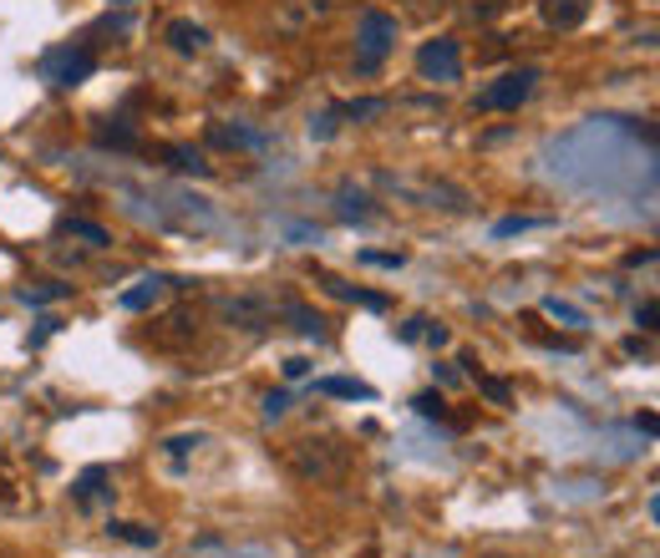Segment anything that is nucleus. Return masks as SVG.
I'll return each mask as SVG.
<instances>
[{
    "label": "nucleus",
    "mask_w": 660,
    "mask_h": 558,
    "mask_svg": "<svg viewBox=\"0 0 660 558\" xmlns=\"http://www.w3.org/2000/svg\"><path fill=\"white\" fill-rule=\"evenodd\" d=\"M194 558H275V554H265V548H234L224 538H198Z\"/></svg>",
    "instance_id": "nucleus-22"
},
{
    "label": "nucleus",
    "mask_w": 660,
    "mask_h": 558,
    "mask_svg": "<svg viewBox=\"0 0 660 558\" xmlns=\"http://www.w3.org/2000/svg\"><path fill=\"white\" fill-rule=\"evenodd\" d=\"M625 350H630V356H650V340H640V335H630V340H625Z\"/></svg>",
    "instance_id": "nucleus-40"
},
{
    "label": "nucleus",
    "mask_w": 660,
    "mask_h": 558,
    "mask_svg": "<svg viewBox=\"0 0 660 558\" xmlns=\"http://www.w3.org/2000/svg\"><path fill=\"white\" fill-rule=\"evenodd\" d=\"M539 86V67H519V71H503L498 82H488L473 97V112H519L523 102L534 97Z\"/></svg>",
    "instance_id": "nucleus-4"
},
{
    "label": "nucleus",
    "mask_w": 660,
    "mask_h": 558,
    "mask_svg": "<svg viewBox=\"0 0 660 558\" xmlns=\"http://www.w3.org/2000/svg\"><path fill=\"white\" fill-rule=\"evenodd\" d=\"M198 330H204L198 310L194 305H178V310H169V315L153 325V335H148V340H153L158 350H188L198 340Z\"/></svg>",
    "instance_id": "nucleus-8"
},
{
    "label": "nucleus",
    "mask_w": 660,
    "mask_h": 558,
    "mask_svg": "<svg viewBox=\"0 0 660 558\" xmlns=\"http://www.w3.org/2000/svg\"><path fill=\"white\" fill-rule=\"evenodd\" d=\"M92 71H97V51L92 46H57V51L42 56V82L61 86V92L92 82Z\"/></svg>",
    "instance_id": "nucleus-6"
},
{
    "label": "nucleus",
    "mask_w": 660,
    "mask_h": 558,
    "mask_svg": "<svg viewBox=\"0 0 660 558\" xmlns=\"http://www.w3.org/2000/svg\"><path fill=\"white\" fill-rule=\"evenodd\" d=\"M209 142L213 148H229V153H234V148H240V153H259V148H265V132H254V127H229V123H213L209 127Z\"/></svg>",
    "instance_id": "nucleus-11"
},
{
    "label": "nucleus",
    "mask_w": 660,
    "mask_h": 558,
    "mask_svg": "<svg viewBox=\"0 0 660 558\" xmlns=\"http://www.w3.org/2000/svg\"><path fill=\"white\" fill-rule=\"evenodd\" d=\"M0 502H15V492L5 488V477H0Z\"/></svg>",
    "instance_id": "nucleus-42"
},
{
    "label": "nucleus",
    "mask_w": 660,
    "mask_h": 558,
    "mask_svg": "<svg viewBox=\"0 0 660 558\" xmlns=\"http://www.w3.org/2000/svg\"><path fill=\"white\" fill-rule=\"evenodd\" d=\"M340 117H351V123H366V117H381V112H392L386 97H356V102H340Z\"/></svg>",
    "instance_id": "nucleus-25"
},
{
    "label": "nucleus",
    "mask_w": 660,
    "mask_h": 558,
    "mask_svg": "<svg viewBox=\"0 0 660 558\" xmlns=\"http://www.w3.org/2000/svg\"><path fill=\"white\" fill-rule=\"evenodd\" d=\"M61 234L82 239V244H92V249H107V244H113V234H107L102 223H92V219H61Z\"/></svg>",
    "instance_id": "nucleus-23"
},
{
    "label": "nucleus",
    "mask_w": 660,
    "mask_h": 558,
    "mask_svg": "<svg viewBox=\"0 0 660 558\" xmlns=\"http://www.w3.org/2000/svg\"><path fill=\"white\" fill-rule=\"evenodd\" d=\"M356 42H361V51H356V71L371 77V71H381V61L392 56L396 21L386 11H361V31H356Z\"/></svg>",
    "instance_id": "nucleus-5"
},
{
    "label": "nucleus",
    "mask_w": 660,
    "mask_h": 558,
    "mask_svg": "<svg viewBox=\"0 0 660 558\" xmlns=\"http://www.w3.org/2000/svg\"><path fill=\"white\" fill-rule=\"evenodd\" d=\"M169 46L178 56H204L209 51V26H198V21H188V15H178V21H169Z\"/></svg>",
    "instance_id": "nucleus-10"
},
{
    "label": "nucleus",
    "mask_w": 660,
    "mask_h": 558,
    "mask_svg": "<svg viewBox=\"0 0 660 558\" xmlns=\"http://www.w3.org/2000/svg\"><path fill=\"white\" fill-rule=\"evenodd\" d=\"M285 321L296 325L300 335H310V340H325V315H315L310 305H300V300H285Z\"/></svg>",
    "instance_id": "nucleus-18"
},
{
    "label": "nucleus",
    "mask_w": 660,
    "mask_h": 558,
    "mask_svg": "<svg viewBox=\"0 0 660 558\" xmlns=\"http://www.w3.org/2000/svg\"><path fill=\"white\" fill-rule=\"evenodd\" d=\"M478 391L488 396L493 406H508V402H513V386H508V381H498V376H478Z\"/></svg>",
    "instance_id": "nucleus-29"
},
{
    "label": "nucleus",
    "mask_w": 660,
    "mask_h": 558,
    "mask_svg": "<svg viewBox=\"0 0 660 558\" xmlns=\"http://www.w3.org/2000/svg\"><path fill=\"white\" fill-rule=\"evenodd\" d=\"M169 163L178 167V173H194V178H209V173H213V163L204 158V148H188V142H173Z\"/></svg>",
    "instance_id": "nucleus-20"
},
{
    "label": "nucleus",
    "mask_w": 660,
    "mask_h": 558,
    "mask_svg": "<svg viewBox=\"0 0 660 558\" xmlns=\"http://www.w3.org/2000/svg\"><path fill=\"white\" fill-rule=\"evenodd\" d=\"M421 330H427V315H412L407 325H396V340H407L412 346V340H421Z\"/></svg>",
    "instance_id": "nucleus-33"
},
{
    "label": "nucleus",
    "mask_w": 660,
    "mask_h": 558,
    "mask_svg": "<svg viewBox=\"0 0 660 558\" xmlns=\"http://www.w3.org/2000/svg\"><path fill=\"white\" fill-rule=\"evenodd\" d=\"M377 183L386 188V194L417 204V209H448V213L473 209V198H467L458 183H442V178H396V173H377Z\"/></svg>",
    "instance_id": "nucleus-2"
},
{
    "label": "nucleus",
    "mask_w": 660,
    "mask_h": 558,
    "mask_svg": "<svg viewBox=\"0 0 660 558\" xmlns=\"http://www.w3.org/2000/svg\"><path fill=\"white\" fill-rule=\"evenodd\" d=\"M529 229H544V219L513 213V219H498V223H493V239H513V234H529Z\"/></svg>",
    "instance_id": "nucleus-27"
},
{
    "label": "nucleus",
    "mask_w": 660,
    "mask_h": 558,
    "mask_svg": "<svg viewBox=\"0 0 660 558\" xmlns=\"http://www.w3.org/2000/svg\"><path fill=\"white\" fill-rule=\"evenodd\" d=\"M493 558H498V554H493Z\"/></svg>",
    "instance_id": "nucleus-44"
},
{
    "label": "nucleus",
    "mask_w": 660,
    "mask_h": 558,
    "mask_svg": "<svg viewBox=\"0 0 660 558\" xmlns=\"http://www.w3.org/2000/svg\"><path fill=\"white\" fill-rule=\"evenodd\" d=\"M417 71H421V82H458V77H463V46L452 42V36L421 42Z\"/></svg>",
    "instance_id": "nucleus-7"
},
{
    "label": "nucleus",
    "mask_w": 660,
    "mask_h": 558,
    "mask_svg": "<svg viewBox=\"0 0 660 558\" xmlns=\"http://www.w3.org/2000/svg\"><path fill=\"white\" fill-rule=\"evenodd\" d=\"M321 284H325L331 294H340V300H351V305H361V310H386V294L356 290V284H346V279H336V275H321Z\"/></svg>",
    "instance_id": "nucleus-21"
},
{
    "label": "nucleus",
    "mask_w": 660,
    "mask_h": 558,
    "mask_svg": "<svg viewBox=\"0 0 660 558\" xmlns=\"http://www.w3.org/2000/svg\"><path fill=\"white\" fill-rule=\"evenodd\" d=\"M448 5H458V15H463L467 26H493L508 11V0H448Z\"/></svg>",
    "instance_id": "nucleus-16"
},
{
    "label": "nucleus",
    "mask_w": 660,
    "mask_h": 558,
    "mask_svg": "<svg viewBox=\"0 0 660 558\" xmlns=\"http://www.w3.org/2000/svg\"><path fill=\"white\" fill-rule=\"evenodd\" d=\"M361 265H371V269H402V265H407V254H381V249H361Z\"/></svg>",
    "instance_id": "nucleus-31"
},
{
    "label": "nucleus",
    "mask_w": 660,
    "mask_h": 558,
    "mask_svg": "<svg viewBox=\"0 0 660 558\" xmlns=\"http://www.w3.org/2000/svg\"><path fill=\"white\" fill-rule=\"evenodd\" d=\"M15 300L21 305H57V300H71V284H61V279H42V284H26V290H15Z\"/></svg>",
    "instance_id": "nucleus-17"
},
{
    "label": "nucleus",
    "mask_w": 660,
    "mask_h": 558,
    "mask_svg": "<svg viewBox=\"0 0 660 558\" xmlns=\"http://www.w3.org/2000/svg\"><path fill=\"white\" fill-rule=\"evenodd\" d=\"M97 31H113V36H127V31H132V21H127V15H107V21H97Z\"/></svg>",
    "instance_id": "nucleus-38"
},
{
    "label": "nucleus",
    "mask_w": 660,
    "mask_h": 558,
    "mask_svg": "<svg viewBox=\"0 0 660 558\" xmlns=\"http://www.w3.org/2000/svg\"><path fill=\"white\" fill-rule=\"evenodd\" d=\"M285 411H290V391H269V396H265V417L275 421V417H285Z\"/></svg>",
    "instance_id": "nucleus-32"
},
{
    "label": "nucleus",
    "mask_w": 660,
    "mask_h": 558,
    "mask_svg": "<svg viewBox=\"0 0 660 558\" xmlns=\"http://www.w3.org/2000/svg\"><path fill=\"white\" fill-rule=\"evenodd\" d=\"M310 376V361L305 356H290V361H285V381H305Z\"/></svg>",
    "instance_id": "nucleus-36"
},
{
    "label": "nucleus",
    "mask_w": 660,
    "mask_h": 558,
    "mask_svg": "<svg viewBox=\"0 0 660 558\" xmlns=\"http://www.w3.org/2000/svg\"><path fill=\"white\" fill-rule=\"evenodd\" d=\"M407 5H412V15H437L448 0H407Z\"/></svg>",
    "instance_id": "nucleus-39"
},
{
    "label": "nucleus",
    "mask_w": 660,
    "mask_h": 558,
    "mask_svg": "<svg viewBox=\"0 0 660 558\" xmlns=\"http://www.w3.org/2000/svg\"><path fill=\"white\" fill-rule=\"evenodd\" d=\"M107 533H113V538H123V544H138V548H158V544H163V533L142 528V523H107Z\"/></svg>",
    "instance_id": "nucleus-24"
},
{
    "label": "nucleus",
    "mask_w": 660,
    "mask_h": 558,
    "mask_svg": "<svg viewBox=\"0 0 660 558\" xmlns=\"http://www.w3.org/2000/svg\"><path fill=\"white\" fill-rule=\"evenodd\" d=\"M336 127H340V112H336V107H325L321 117H310V138H321V142H325L331 132H336Z\"/></svg>",
    "instance_id": "nucleus-30"
},
{
    "label": "nucleus",
    "mask_w": 660,
    "mask_h": 558,
    "mask_svg": "<svg viewBox=\"0 0 660 558\" xmlns=\"http://www.w3.org/2000/svg\"><path fill=\"white\" fill-rule=\"evenodd\" d=\"M163 290H169V279H163V275H148V279H138L132 290H123V294H117V305H123V310H132V315H138V310H153L158 300H163Z\"/></svg>",
    "instance_id": "nucleus-13"
},
{
    "label": "nucleus",
    "mask_w": 660,
    "mask_h": 558,
    "mask_svg": "<svg viewBox=\"0 0 660 558\" xmlns=\"http://www.w3.org/2000/svg\"><path fill=\"white\" fill-rule=\"evenodd\" d=\"M315 391H321V396H336V402H377V386H366V381H356V376H325V381H315Z\"/></svg>",
    "instance_id": "nucleus-14"
},
{
    "label": "nucleus",
    "mask_w": 660,
    "mask_h": 558,
    "mask_svg": "<svg viewBox=\"0 0 660 558\" xmlns=\"http://www.w3.org/2000/svg\"><path fill=\"white\" fill-rule=\"evenodd\" d=\"M92 138H97L102 148H117V153H138V148H142V138L127 123H97V132H92Z\"/></svg>",
    "instance_id": "nucleus-19"
},
{
    "label": "nucleus",
    "mask_w": 660,
    "mask_h": 558,
    "mask_svg": "<svg viewBox=\"0 0 660 558\" xmlns=\"http://www.w3.org/2000/svg\"><path fill=\"white\" fill-rule=\"evenodd\" d=\"M544 315H548V321H559V325H575V330L584 325V315H579L569 300H559V294H548V300H544Z\"/></svg>",
    "instance_id": "nucleus-28"
},
{
    "label": "nucleus",
    "mask_w": 660,
    "mask_h": 558,
    "mask_svg": "<svg viewBox=\"0 0 660 558\" xmlns=\"http://www.w3.org/2000/svg\"><path fill=\"white\" fill-rule=\"evenodd\" d=\"M656 315H660V310H656V300H646V305H640V310H635V325H640V330H656Z\"/></svg>",
    "instance_id": "nucleus-34"
},
{
    "label": "nucleus",
    "mask_w": 660,
    "mask_h": 558,
    "mask_svg": "<svg viewBox=\"0 0 660 558\" xmlns=\"http://www.w3.org/2000/svg\"><path fill=\"white\" fill-rule=\"evenodd\" d=\"M198 442H204L198 432H194V437H169V452H173V457H188V452H194Z\"/></svg>",
    "instance_id": "nucleus-35"
},
{
    "label": "nucleus",
    "mask_w": 660,
    "mask_h": 558,
    "mask_svg": "<svg viewBox=\"0 0 660 558\" xmlns=\"http://www.w3.org/2000/svg\"><path fill=\"white\" fill-rule=\"evenodd\" d=\"M412 411L427 421H442L448 417V402H442V391H421V396H412Z\"/></svg>",
    "instance_id": "nucleus-26"
},
{
    "label": "nucleus",
    "mask_w": 660,
    "mask_h": 558,
    "mask_svg": "<svg viewBox=\"0 0 660 558\" xmlns=\"http://www.w3.org/2000/svg\"><path fill=\"white\" fill-rule=\"evenodd\" d=\"M336 213H340L346 223H377V219H381L377 204H371L361 188H351V183H346V188H336Z\"/></svg>",
    "instance_id": "nucleus-12"
},
{
    "label": "nucleus",
    "mask_w": 660,
    "mask_h": 558,
    "mask_svg": "<svg viewBox=\"0 0 660 558\" xmlns=\"http://www.w3.org/2000/svg\"><path fill=\"white\" fill-rule=\"evenodd\" d=\"M107 483H113V467H102V462H97V467H86V473L71 483V498L82 502V508H92V502L107 492Z\"/></svg>",
    "instance_id": "nucleus-15"
},
{
    "label": "nucleus",
    "mask_w": 660,
    "mask_h": 558,
    "mask_svg": "<svg viewBox=\"0 0 660 558\" xmlns=\"http://www.w3.org/2000/svg\"><path fill=\"white\" fill-rule=\"evenodd\" d=\"M213 310H219V321H224L229 330H244V335H265L269 325H275V315H280V305H275L269 294H259V290L219 294Z\"/></svg>",
    "instance_id": "nucleus-3"
},
{
    "label": "nucleus",
    "mask_w": 660,
    "mask_h": 558,
    "mask_svg": "<svg viewBox=\"0 0 660 558\" xmlns=\"http://www.w3.org/2000/svg\"><path fill=\"white\" fill-rule=\"evenodd\" d=\"M421 340H427V346H448V325H442V321H427Z\"/></svg>",
    "instance_id": "nucleus-37"
},
{
    "label": "nucleus",
    "mask_w": 660,
    "mask_h": 558,
    "mask_svg": "<svg viewBox=\"0 0 660 558\" xmlns=\"http://www.w3.org/2000/svg\"><path fill=\"white\" fill-rule=\"evenodd\" d=\"M113 5H132V0H113Z\"/></svg>",
    "instance_id": "nucleus-43"
},
{
    "label": "nucleus",
    "mask_w": 660,
    "mask_h": 558,
    "mask_svg": "<svg viewBox=\"0 0 660 558\" xmlns=\"http://www.w3.org/2000/svg\"><path fill=\"white\" fill-rule=\"evenodd\" d=\"M437 381H442V386H458V381H463V376H458L452 365H437Z\"/></svg>",
    "instance_id": "nucleus-41"
},
{
    "label": "nucleus",
    "mask_w": 660,
    "mask_h": 558,
    "mask_svg": "<svg viewBox=\"0 0 660 558\" xmlns=\"http://www.w3.org/2000/svg\"><path fill=\"white\" fill-rule=\"evenodd\" d=\"M285 467L300 483H340L351 473V446L340 437H296V442H285Z\"/></svg>",
    "instance_id": "nucleus-1"
},
{
    "label": "nucleus",
    "mask_w": 660,
    "mask_h": 558,
    "mask_svg": "<svg viewBox=\"0 0 660 558\" xmlns=\"http://www.w3.org/2000/svg\"><path fill=\"white\" fill-rule=\"evenodd\" d=\"M539 15L548 31H579L590 21V0H539Z\"/></svg>",
    "instance_id": "nucleus-9"
}]
</instances>
